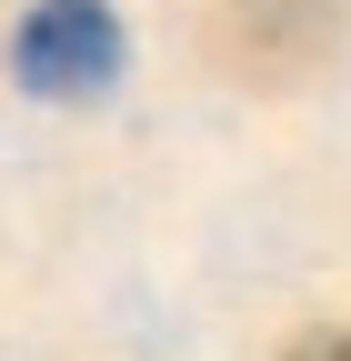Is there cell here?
Listing matches in <instances>:
<instances>
[{"mask_svg": "<svg viewBox=\"0 0 351 361\" xmlns=\"http://www.w3.org/2000/svg\"><path fill=\"white\" fill-rule=\"evenodd\" d=\"M331 30H341L331 0H231V61L261 80H301L331 51Z\"/></svg>", "mask_w": 351, "mask_h": 361, "instance_id": "2", "label": "cell"}, {"mask_svg": "<svg viewBox=\"0 0 351 361\" xmlns=\"http://www.w3.org/2000/svg\"><path fill=\"white\" fill-rule=\"evenodd\" d=\"M11 80L30 101H91L121 80V20L111 0H30L11 30Z\"/></svg>", "mask_w": 351, "mask_h": 361, "instance_id": "1", "label": "cell"}, {"mask_svg": "<svg viewBox=\"0 0 351 361\" xmlns=\"http://www.w3.org/2000/svg\"><path fill=\"white\" fill-rule=\"evenodd\" d=\"M291 361H351V331H312V341H301Z\"/></svg>", "mask_w": 351, "mask_h": 361, "instance_id": "3", "label": "cell"}]
</instances>
